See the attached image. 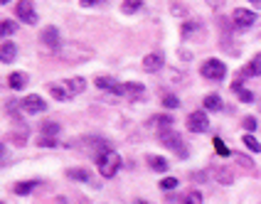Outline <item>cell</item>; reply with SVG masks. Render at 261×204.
Segmentation results:
<instances>
[{"label": "cell", "mask_w": 261, "mask_h": 204, "mask_svg": "<svg viewBox=\"0 0 261 204\" xmlns=\"http://www.w3.org/2000/svg\"><path fill=\"white\" fill-rule=\"evenodd\" d=\"M96 165H99V172H101V177L111 180V177L118 172V167H121V158H118L116 150H103L101 155L96 158Z\"/></svg>", "instance_id": "obj_1"}, {"label": "cell", "mask_w": 261, "mask_h": 204, "mask_svg": "<svg viewBox=\"0 0 261 204\" xmlns=\"http://www.w3.org/2000/svg\"><path fill=\"white\" fill-rule=\"evenodd\" d=\"M200 72H202V76L210 79V81H222V79L227 76V67H224V62H219V59H207L202 67H200Z\"/></svg>", "instance_id": "obj_2"}, {"label": "cell", "mask_w": 261, "mask_h": 204, "mask_svg": "<svg viewBox=\"0 0 261 204\" xmlns=\"http://www.w3.org/2000/svg\"><path fill=\"white\" fill-rule=\"evenodd\" d=\"M160 143H163L165 148H173V150L177 153V155H180V158H188V150L182 148L185 143H182V138H180V135L173 131V128H168V131L160 133Z\"/></svg>", "instance_id": "obj_3"}, {"label": "cell", "mask_w": 261, "mask_h": 204, "mask_svg": "<svg viewBox=\"0 0 261 204\" xmlns=\"http://www.w3.org/2000/svg\"><path fill=\"white\" fill-rule=\"evenodd\" d=\"M22 111L25 113H32V116H37V113H44L47 111V103H44L42 96H37V94H30V96H25L22 99Z\"/></svg>", "instance_id": "obj_4"}, {"label": "cell", "mask_w": 261, "mask_h": 204, "mask_svg": "<svg viewBox=\"0 0 261 204\" xmlns=\"http://www.w3.org/2000/svg\"><path fill=\"white\" fill-rule=\"evenodd\" d=\"M94 54L89 47H84V44H69V49H64L62 52V59L64 62H84V59H89Z\"/></svg>", "instance_id": "obj_5"}, {"label": "cell", "mask_w": 261, "mask_h": 204, "mask_svg": "<svg viewBox=\"0 0 261 204\" xmlns=\"http://www.w3.org/2000/svg\"><path fill=\"white\" fill-rule=\"evenodd\" d=\"M232 20H234V27L237 30H247L256 22V13H251L247 8H237L232 13Z\"/></svg>", "instance_id": "obj_6"}, {"label": "cell", "mask_w": 261, "mask_h": 204, "mask_svg": "<svg viewBox=\"0 0 261 204\" xmlns=\"http://www.w3.org/2000/svg\"><path fill=\"white\" fill-rule=\"evenodd\" d=\"M15 13H17V17H20L25 25H35V22H37V13H35L32 0H20L17 8H15Z\"/></svg>", "instance_id": "obj_7"}, {"label": "cell", "mask_w": 261, "mask_h": 204, "mask_svg": "<svg viewBox=\"0 0 261 204\" xmlns=\"http://www.w3.org/2000/svg\"><path fill=\"white\" fill-rule=\"evenodd\" d=\"M188 128L190 133H207L210 131V121H207V113L204 111H195L188 116Z\"/></svg>", "instance_id": "obj_8"}, {"label": "cell", "mask_w": 261, "mask_h": 204, "mask_svg": "<svg viewBox=\"0 0 261 204\" xmlns=\"http://www.w3.org/2000/svg\"><path fill=\"white\" fill-rule=\"evenodd\" d=\"M40 42H42L44 49L59 52V49H62V42H59V30L57 27H44L42 35H40Z\"/></svg>", "instance_id": "obj_9"}, {"label": "cell", "mask_w": 261, "mask_h": 204, "mask_svg": "<svg viewBox=\"0 0 261 204\" xmlns=\"http://www.w3.org/2000/svg\"><path fill=\"white\" fill-rule=\"evenodd\" d=\"M94 84H96L99 89H103V91H111V94H116V96H123V84L114 81L111 76H96Z\"/></svg>", "instance_id": "obj_10"}, {"label": "cell", "mask_w": 261, "mask_h": 204, "mask_svg": "<svg viewBox=\"0 0 261 204\" xmlns=\"http://www.w3.org/2000/svg\"><path fill=\"white\" fill-rule=\"evenodd\" d=\"M163 64H165L163 52H150V54L143 59V69H145V72H158Z\"/></svg>", "instance_id": "obj_11"}, {"label": "cell", "mask_w": 261, "mask_h": 204, "mask_svg": "<svg viewBox=\"0 0 261 204\" xmlns=\"http://www.w3.org/2000/svg\"><path fill=\"white\" fill-rule=\"evenodd\" d=\"M67 91H69V96H79L84 89H87V79H82V76H74V79H64L62 81Z\"/></svg>", "instance_id": "obj_12"}, {"label": "cell", "mask_w": 261, "mask_h": 204, "mask_svg": "<svg viewBox=\"0 0 261 204\" xmlns=\"http://www.w3.org/2000/svg\"><path fill=\"white\" fill-rule=\"evenodd\" d=\"M49 94H52V99H57V101H69L72 96H69V91H67V86L62 84V81H55V84H49Z\"/></svg>", "instance_id": "obj_13"}, {"label": "cell", "mask_w": 261, "mask_h": 204, "mask_svg": "<svg viewBox=\"0 0 261 204\" xmlns=\"http://www.w3.org/2000/svg\"><path fill=\"white\" fill-rule=\"evenodd\" d=\"M148 126H150V128H158V131L163 133V131H168V128L173 126V118L165 116V113H160V116H153V118H150V121H148Z\"/></svg>", "instance_id": "obj_14"}, {"label": "cell", "mask_w": 261, "mask_h": 204, "mask_svg": "<svg viewBox=\"0 0 261 204\" xmlns=\"http://www.w3.org/2000/svg\"><path fill=\"white\" fill-rule=\"evenodd\" d=\"M148 165L155 172H168L170 170V162L165 160V158H160V155H148Z\"/></svg>", "instance_id": "obj_15"}, {"label": "cell", "mask_w": 261, "mask_h": 204, "mask_svg": "<svg viewBox=\"0 0 261 204\" xmlns=\"http://www.w3.org/2000/svg\"><path fill=\"white\" fill-rule=\"evenodd\" d=\"M145 94V86L143 84H138V81H133V84H123V96H128V99H141Z\"/></svg>", "instance_id": "obj_16"}, {"label": "cell", "mask_w": 261, "mask_h": 204, "mask_svg": "<svg viewBox=\"0 0 261 204\" xmlns=\"http://www.w3.org/2000/svg\"><path fill=\"white\" fill-rule=\"evenodd\" d=\"M8 84H10V89L13 91H20V89L28 84V74H22V72H13L10 76H8Z\"/></svg>", "instance_id": "obj_17"}, {"label": "cell", "mask_w": 261, "mask_h": 204, "mask_svg": "<svg viewBox=\"0 0 261 204\" xmlns=\"http://www.w3.org/2000/svg\"><path fill=\"white\" fill-rule=\"evenodd\" d=\"M15 57H17V47H15L13 42L0 44V59H3V62H8V64H10Z\"/></svg>", "instance_id": "obj_18"}, {"label": "cell", "mask_w": 261, "mask_h": 204, "mask_svg": "<svg viewBox=\"0 0 261 204\" xmlns=\"http://www.w3.org/2000/svg\"><path fill=\"white\" fill-rule=\"evenodd\" d=\"M242 74H244V76H261V52L251 59V62H249L247 69H244Z\"/></svg>", "instance_id": "obj_19"}, {"label": "cell", "mask_w": 261, "mask_h": 204, "mask_svg": "<svg viewBox=\"0 0 261 204\" xmlns=\"http://www.w3.org/2000/svg\"><path fill=\"white\" fill-rule=\"evenodd\" d=\"M232 91H237V96H239V99H242L244 103H251V101H254V94H251L249 89L242 86V81H239V79H237V81L232 84Z\"/></svg>", "instance_id": "obj_20"}, {"label": "cell", "mask_w": 261, "mask_h": 204, "mask_svg": "<svg viewBox=\"0 0 261 204\" xmlns=\"http://www.w3.org/2000/svg\"><path fill=\"white\" fill-rule=\"evenodd\" d=\"M204 108H207V111H222V99H219L217 94L204 96Z\"/></svg>", "instance_id": "obj_21"}, {"label": "cell", "mask_w": 261, "mask_h": 204, "mask_svg": "<svg viewBox=\"0 0 261 204\" xmlns=\"http://www.w3.org/2000/svg\"><path fill=\"white\" fill-rule=\"evenodd\" d=\"M35 185H37V182H32V180H22V182H17L13 187V192L15 194H30V192L35 190Z\"/></svg>", "instance_id": "obj_22"}, {"label": "cell", "mask_w": 261, "mask_h": 204, "mask_svg": "<svg viewBox=\"0 0 261 204\" xmlns=\"http://www.w3.org/2000/svg\"><path fill=\"white\" fill-rule=\"evenodd\" d=\"M67 177L79 180V182H91V185H94V180H91V175H89L87 170H67Z\"/></svg>", "instance_id": "obj_23"}, {"label": "cell", "mask_w": 261, "mask_h": 204, "mask_svg": "<svg viewBox=\"0 0 261 204\" xmlns=\"http://www.w3.org/2000/svg\"><path fill=\"white\" fill-rule=\"evenodd\" d=\"M182 204H202V192H197V190L188 192V194L182 197Z\"/></svg>", "instance_id": "obj_24"}, {"label": "cell", "mask_w": 261, "mask_h": 204, "mask_svg": "<svg viewBox=\"0 0 261 204\" xmlns=\"http://www.w3.org/2000/svg\"><path fill=\"white\" fill-rule=\"evenodd\" d=\"M15 30H17V25H15L13 20H3V22H0V37H8V35H13Z\"/></svg>", "instance_id": "obj_25"}, {"label": "cell", "mask_w": 261, "mask_h": 204, "mask_svg": "<svg viewBox=\"0 0 261 204\" xmlns=\"http://www.w3.org/2000/svg\"><path fill=\"white\" fill-rule=\"evenodd\" d=\"M143 0H123V13H138Z\"/></svg>", "instance_id": "obj_26"}, {"label": "cell", "mask_w": 261, "mask_h": 204, "mask_svg": "<svg viewBox=\"0 0 261 204\" xmlns=\"http://www.w3.org/2000/svg\"><path fill=\"white\" fill-rule=\"evenodd\" d=\"M244 145L249 148V150H251V153H261V145H259V140H256V138H254V135H244Z\"/></svg>", "instance_id": "obj_27"}, {"label": "cell", "mask_w": 261, "mask_h": 204, "mask_svg": "<svg viewBox=\"0 0 261 204\" xmlns=\"http://www.w3.org/2000/svg\"><path fill=\"white\" fill-rule=\"evenodd\" d=\"M177 187V180L175 177H165V180H160V190L163 192H173Z\"/></svg>", "instance_id": "obj_28"}, {"label": "cell", "mask_w": 261, "mask_h": 204, "mask_svg": "<svg viewBox=\"0 0 261 204\" xmlns=\"http://www.w3.org/2000/svg\"><path fill=\"white\" fill-rule=\"evenodd\" d=\"M57 133H59V126H57V123H52V121L42 123V135H52V138H55Z\"/></svg>", "instance_id": "obj_29"}, {"label": "cell", "mask_w": 261, "mask_h": 204, "mask_svg": "<svg viewBox=\"0 0 261 204\" xmlns=\"http://www.w3.org/2000/svg\"><path fill=\"white\" fill-rule=\"evenodd\" d=\"M163 106H165V108H177L180 101H177V96H173V94H165V96H163Z\"/></svg>", "instance_id": "obj_30"}, {"label": "cell", "mask_w": 261, "mask_h": 204, "mask_svg": "<svg viewBox=\"0 0 261 204\" xmlns=\"http://www.w3.org/2000/svg\"><path fill=\"white\" fill-rule=\"evenodd\" d=\"M212 143H215V150H217V155H222V158H227V155H229V148L222 143V138H215Z\"/></svg>", "instance_id": "obj_31"}, {"label": "cell", "mask_w": 261, "mask_h": 204, "mask_svg": "<svg viewBox=\"0 0 261 204\" xmlns=\"http://www.w3.org/2000/svg\"><path fill=\"white\" fill-rule=\"evenodd\" d=\"M217 180L222 182V185H232V180H234V175L229 172V170H219L217 172Z\"/></svg>", "instance_id": "obj_32"}, {"label": "cell", "mask_w": 261, "mask_h": 204, "mask_svg": "<svg viewBox=\"0 0 261 204\" xmlns=\"http://www.w3.org/2000/svg\"><path fill=\"white\" fill-rule=\"evenodd\" d=\"M170 13L177 15V17H185V15H188V10H185V5H180V3H173V5H170Z\"/></svg>", "instance_id": "obj_33"}, {"label": "cell", "mask_w": 261, "mask_h": 204, "mask_svg": "<svg viewBox=\"0 0 261 204\" xmlns=\"http://www.w3.org/2000/svg\"><path fill=\"white\" fill-rule=\"evenodd\" d=\"M37 145L40 148H55L57 145V140H55V138H49V135H42V138L37 140Z\"/></svg>", "instance_id": "obj_34"}, {"label": "cell", "mask_w": 261, "mask_h": 204, "mask_svg": "<svg viewBox=\"0 0 261 204\" xmlns=\"http://www.w3.org/2000/svg\"><path fill=\"white\" fill-rule=\"evenodd\" d=\"M200 27V25H197V22H185V25H182V30H180V32H182V37H188V35H192V32H195V30Z\"/></svg>", "instance_id": "obj_35"}, {"label": "cell", "mask_w": 261, "mask_h": 204, "mask_svg": "<svg viewBox=\"0 0 261 204\" xmlns=\"http://www.w3.org/2000/svg\"><path fill=\"white\" fill-rule=\"evenodd\" d=\"M244 128H247L249 133L256 131V128H259V126H256V118H254V116H247V118H244Z\"/></svg>", "instance_id": "obj_36"}, {"label": "cell", "mask_w": 261, "mask_h": 204, "mask_svg": "<svg viewBox=\"0 0 261 204\" xmlns=\"http://www.w3.org/2000/svg\"><path fill=\"white\" fill-rule=\"evenodd\" d=\"M82 3V8H94L96 3H101V0H79Z\"/></svg>", "instance_id": "obj_37"}, {"label": "cell", "mask_w": 261, "mask_h": 204, "mask_svg": "<svg viewBox=\"0 0 261 204\" xmlns=\"http://www.w3.org/2000/svg\"><path fill=\"white\" fill-rule=\"evenodd\" d=\"M5 155H8V153H5V145H0V167H3V162H5Z\"/></svg>", "instance_id": "obj_38"}, {"label": "cell", "mask_w": 261, "mask_h": 204, "mask_svg": "<svg viewBox=\"0 0 261 204\" xmlns=\"http://www.w3.org/2000/svg\"><path fill=\"white\" fill-rule=\"evenodd\" d=\"M239 162H242L244 167H251V160H247V158H242V155H239Z\"/></svg>", "instance_id": "obj_39"}, {"label": "cell", "mask_w": 261, "mask_h": 204, "mask_svg": "<svg viewBox=\"0 0 261 204\" xmlns=\"http://www.w3.org/2000/svg\"><path fill=\"white\" fill-rule=\"evenodd\" d=\"M249 3H251V5H261V0H249Z\"/></svg>", "instance_id": "obj_40"}, {"label": "cell", "mask_w": 261, "mask_h": 204, "mask_svg": "<svg viewBox=\"0 0 261 204\" xmlns=\"http://www.w3.org/2000/svg\"><path fill=\"white\" fill-rule=\"evenodd\" d=\"M133 204H148V202H145V199H136V202H133Z\"/></svg>", "instance_id": "obj_41"}, {"label": "cell", "mask_w": 261, "mask_h": 204, "mask_svg": "<svg viewBox=\"0 0 261 204\" xmlns=\"http://www.w3.org/2000/svg\"><path fill=\"white\" fill-rule=\"evenodd\" d=\"M5 3H8V0H0V5H5Z\"/></svg>", "instance_id": "obj_42"}, {"label": "cell", "mask_w": 261, "mask_h": 204, "mask_svg": "<svg viewBox=\"0 0 261 204\" xmlns=\"http://www.w3.org/2000/svg\"><path fill=\"white\" fill-rule=\"evenodd\" d=\"M0 204H5V202H0Z\"/></svg>", "instance_id": "obj_43"}]
</instances>
